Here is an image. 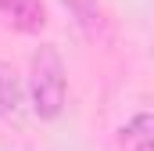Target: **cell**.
<instances>
[{
	"label": "cell",
	"mask_w": 154,
	"mask_h": 151,
	"mask_svg": "<svg viewBox=\"0 0 154 151\" xmlns=\"http://www.w3.org/2000/svg\"><path fill=\"white\" fill-rule=\"evenodd\" d=\"M65 97H68L65 61L50 43H43L32 54V61H29V101H32V112L39 119H57L61 108H65Z\"/></svg>",
	"instance_id": "obj_1"
},
{
	"label": "cell",
	"mask_w": 154,
	"mask_h": 151,
	"mask_svg": "<svg viewBox=\"0 0 154 151\" xmlns=\"http://www.w3.org/2000/svg\"><path fill=\"white\" fill-rule=\"evenodd\" d=\"M0 122L11 126L25 122V86L7 61H0Z\"/></svg>",
	"instance_id": "obj_2"
},
{
	"label": "cell",
	"mask_w": 154,
	"mask_h": 151,
	"mask_svg": "<svg viewBox=\"0 0 154 151\" xmlns=\"http://www.w3.org/2000/svg\"><path fill=\"white\" fill-rule=\"evenodd\" d=\"M0 14L22 29V33H39L47 25V7L43 0H0Z\"/></svg>",
	"instance_id": "obj_3"
},
{
	"label": "cell",
	"mask_w": 154,
	"mask_h": 151,
	"mask_svg": "<svg viewBox=\"0 0 154 151\" xmlns=\"http://www.w3.org/2000/svg\"><path fill=\"white\" fill-rule=\"evenodd\" d=\"M118 144H122V151H154V115L151 112L133 115L118 130Z\"/></svg>",
	"instance_id": "obj_4"
},
{
	"label": "cell",
	"mask_w": 154,
	"mask_h": 151,
	"mask_svg": "<svg viewBox=\"0 0 154 151\" xmlns=\"http://www.w3.org/2000/svg\"><path fill=\"white\" fill-rule=\"evenodd\" d=\"M61 4H65V11L72 14V22H75L86 36H97V33H100V25H104V11H100L97 0H61Z\"/></svg>",
	"instance_id": "obj_5"
}]
</instances>
